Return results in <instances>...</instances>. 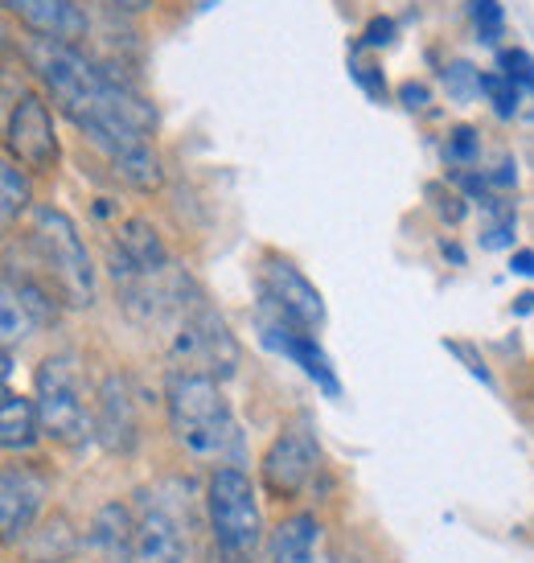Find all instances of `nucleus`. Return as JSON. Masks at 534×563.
<instances>
[{"label":"nucleus","mask_w":534,"mask_h":563,"mask_svg":"<svg viewBox=\"0 0 534 563\" xmlns=\"http://www.w3.org/2000/svg\"><path fill=\"white\" fill-rule=\"evenodd\" d=\"M21 58L30 63L33 79L46 87L54 108L94 144V153L108 161L120 181L141 194L160 189L165 173L153 144L157 115L115 70L54 37H25Z\"/></svg>","instance_id":"nucleus-1"},{"label":"nucleus","mask_w":534,"mask_h":563,"mask_svg":"<svg viewBox=\"0 0 534 563\" xmlns=\"http://www.w3.org/2000/svg\"><path fill=\"white\" fill-rule=\"evenodd\" d=\"M165 411H169V432L174 440L198 461H235L243 453L231 399L219 387V378L174 371L165 387Z\"/></svg>","instance_id":"nucleus-2"},{"label":"nucleus","mask_w":534,"mask_h":563,"mask_svg":"<svg viewBox=\"0 0 534 563\" xmlns=\"http://www.w3.org/2000/svg\"><path fill=\"white\" fill-rule=\"evenodd\" d=\"M205 518L219 563H255L264 548L259 489L238 465H219L205 482Z\"/></svg>","instance_id":"nucleus-3"},{"label":"nucleus","mask_w":534,"mask_h":563,"mask_svg":"<svg viewBox=\"0 0 534 563\" xmlns=\"http://www.w3.org/2000/svg\"><path fill=\"white\" fill-rule=\"evenodd\" d=\"M33 407L42 437L79 449L94 440V399H87V378L75 354H49L33 371Z\"/></svg>","instance_id":"nucleus-4"},{"label":"nucleus","mask_w":534,"mask_h":563,"mask_svg":"<svg viewBox=\"0 0 534 563\" xmlns=\"http://www.w3.org/2000/svg\"><path fill=\"white\" fill-rule=\"evenodd\" d=\"M30 243L37 264L46 272L49 288L75 305V309H87L94 305V267L91 255H87V243H82L79 227L66 219L63 210L54 206H37L30 219Z\"/></svg>","instance_id":"nucleus-5"},{"label":"nucleus","mask_w":534,"mask_h":563,"mask_svg":"<svg viewBox=\"0 0 534 563\" xmlns=\"http://www.w3.org/2000/svg\"><path fill=\"white\" fill-rule=\"evenodd\" d=\"M169 350L181 362V371L210 378H231L238 366V345L231 338V329L214 313V305L205 300V292L186 305V313L177 317L169 329Z\"/></svg>","instance_id":"nucleus-6"},{"label":"nucleus","mask_w":534,"mask_h":563,"mask_svg":"<svg viewBox=\"0 0 534 563\" xmlns=\"http://www.w3.org/2000/svg\"><path fill=\"white\" fill-rule=\"evenodd\" d=\"M255 292H259V309L264 313H276L300 329H313V333L325 325V300H321V292L283 255L267 251L264 260H259V267H255Z\"/></svg>","instance_id":"nucleus-7"},{"label":"nucleus","mask_w":534,"mask_h":563,"mask_svg":"<svg viewBox=\"0 0 534 563\" xmlns=\"http://www.w3.org/2000/svg\"><path fill=\"white\" fill-rule=\"evenodd\" d=\"M316 465H321L316 437L304 423H288L283 432H276V440L259 456V485H264L267 498L297 501L316 477Z\"/></svg>","instance_id":"nucleus-8"},{"label":"nucleus","mask_w":534,"mask_h":563,"mask_svg":"<svg viewBox=\"0 0 534 563\" xmlns=\"http://www.w3.org/2000/svg\"><path fill=\"white\" fill-rule=\"evenodd\" d=\"M4 157L16 161L30 173H54L58 169V132H54V115L42 95L21 91L9 103V120H4Z\"/></svg>","instance_id":"nucleus-9"},{"label":"nucleus","mask_w":534,"mask_h":563,"mask_svg":"<svg viewBox=\"0 0 534 563\" xmlns=\"http://www.w3.org/2000/svg\"><path fill=\"white\" fill-rule=\"evenodd\" d=\"M255 325H259V342H264L267 350H276L280 358H288L292 366H300L304 378L316 383V391H325L330 399L342 395L337 371H333L330 354L321 350L313 329H300V325H292V321H283V317H276V313H264V309L255 313Z\"/></svg>","instance_id":"nucleus-10"},{"label":"nucleus","mask_w":534,"mask_h":563,"mask_svg":"<svg viewBox=\"0 0 534 563\" xmlns=\"http://www.w3.org/2000/svg\"><path fill=\"white\" fill-rule=\"evenodd\" d=\"M94 440H99V449L115 456H127L141 444L136 395L124 375H108L94 391Z\"/></svg>","instance_id":"nucleus-11"},{"label":"nucleus","mask_w":534,"mask_h":563,"mask_svg":"<svg viewBox=\"0 0 534 563\" xmlns=\"http://www.w3.org/2000/svg\"><path fill=\"white\" fill-rule=\"evenodd\" d=\"M49 482L30 465H4L0 473V531L4 543L25 539L30 527L37 522L42 506H46Z\"/></svg>","instance_id":"nucleus-12"},{"label":"nucleus","mask_w":534,"mask_h":563,"mask_svg":"<svg viewBox=\"0 0 534 563\" xmlns=\"http://www.w3.org/2000/svg\"><path fill=\"white\" fill-rule=\"evenodd\" d=\"M136 563H186V527L157 494H144L136 515Z\"/></svg>","instance_id":"nucleus-13"},{"label":"nucleus","mask_w":534,"mask_h":563,"mask_svg":"<svg viewBox=\"0 0 534 563\" xmlns=\"http://www.w3.org/2000/svg\"><path fill=\"white\" fill-rule=\"evenodd\" d=\"M0 313H4V350H13L16 338H30L33 329L54 321V288L30 280V276L16 280V272L9 267L4 272V305H0Z\"/></svg>","instance_id":"nucleus-14"},{"label":"nucleus","mask_w":534,"mask_h":563,"mask_svg":"<svg viewBox=\"0 0 534 563\" xmlns=\"http://www.w3.org/2000/svg\"><path fill=\"white\" fill-rule=\"evenodd\" d=\"M4 9L33 33V37H54L66 46H82L91 37V21L75 0H4Z\"/></svg>","instance_id":"nucleus-15"},{"label":"nucleus","mask_w":534,"mask_h":563,"mask_svg":"<svg viewBox=\"0 0 534 563\" xmlns=\"http://www.w3.org/2000/svg\"><path fill=\"white\" fill-rule=\"evenodd\" d=\"M267 563H337L330 534H325V522L316 515H288L271 531Z\"/></svg>","instance_id":"nucleus-16"},{"label":"nucleus","mask_w":534,"mask_h":563,"mask_svg":"<svg viewBox=\"0 0 534 563\" xmlns=\"http://www.w3.org/2000/svg\"><path fill=\"white\" fill-rule=\"evenodd\" d=\"M87 555L91 563H136V515L108 501L87 527Z\"/></svg>","instance_id":"nucleus-17"},{"label":"nucleus","mask_w":534,"mask_h":563,"mask_svg":"<svg viewBox=\"0 0 534 563\" xmlns=\"http://www.w3.org/2000/svg\"><path fill=\"white\" fill-rule=\"evenodd\" d=\"M42 437V423H37V407L33 399L16 395L9 383H4V404H0V444L9 453H30Z\"/></svg>","instance_id":"nucleus-18"},{"label":"nucleus","mask_w":534,"mask_h":563,"mask_svg":"<svg viewBox=\"0 0 534 563\" xmlns=\"http://www.w3.org/2000/svg\"><path fill=\"white\" fill-rule=\"evenodd\" d=\"M0 189H4V202H0V214H4V227H13L25 210H30L33 194H30V177L21 173V165L16 161L4 157V165H0Z\"/></svg>","instance_id":"nucleus-19"},{"label":"nucleus","mask_w":534,"mask_h":563,"mask_svg":"<svg viewBox=\"0 0 534 563\" xmlns=\"http://www.w3.org/2000/svg\"><path fill=\"white\" fill-rule=\"evenodd\" d=\"M469 21L477 42H486V46H498L505 37V13L498 0H469Z\"/></svg>","instance_id":"nucleus-20"},{"label":"nucleus","mask_w":534,"mask_h":563,"mask_svg":"<svg viewBox=\"0 0 534 563\" xmlns=\"http://www.w3.org/2000/svg\"><path fill=\"white\" fill-rule=\"evenodd\" d=\"M481 91L489 95V103H493V111H498L502 120H510V115L519 111L522 91H519V87H514L510 79H505L502 70H498V75H481Z\"/></svg>","instance_id":"nucleus-21"},{"label":"nucleus","mask_w":534,"mask_h":563,"mask_svg":"<svg viewBox=\"0 0 534 563\" xmlns=\"http://www.w3.org/2000/svg\"><path fill=\"white\" fill-rule=\"evenodd\" d=\"M498 70H502L519 91H534V58L526 54V49H502Z\"/></svg>","instance_id":"nucleus-22"},{"label":"nucleus","mask_w":534,"mask_h":563,"mask_svg":"<svg viewBox=\"0 0 534 563\" xmlns=\"http://www.w3.org/2000/svg\"><path fill=\"white\" fill-rule=\"evenodd\" d=\"M378 66L375 63H361V49L354 46V54H349V75L366 87V95H375V99H387V82H382V75H375Z\"/></svg>","instance_id":"nucleus-23"},{"label":"nucleus","mask_w":534,"mask_h":563,"mask_svg":"<svg viewBox=\"0 0 534 563\" xmlns=\"http://www.w3.org/2000/svg\"><path fill=\"white\" fill-rule=\"evenodd\" d=\"M444 157L453 161V165H472V157H477V132L472 128H456L448 144H444Z\"/></svg>","instance_id":"nucleus-24"},{"label":"nucleus","mask_w":534,"mask_h":563,"mask_svg":"<svg viewBox=\"0 0 534 563\" xmlns=\"http://www.w3.org/2000/svg\"><path fill=\"white\" fill-rule=\"evenodd\" d=\"M391 37H394V21H391V16H375V21L366 25V33H361L358 46L361 49H378V46H387Z\"/></svg>","instance_id":"nucleus-25"},{"label":"nucleus","mask_w":534,"mask_h":563,"mask_svg":"<svg viewBox=\"0 0 534 563\" xmlns=\"http://www.w3.org/2000/svg\"><path fill=\"white\" fill-rule=\"evenodd\" d=\"M399 99H403L408 111H420V108H427V87L424 82H403V87H399Z\"/></svg>","instance_id":"nucleus-26"},{"label":"nucleus","mask_w":534,"mask_h":563,"mask_svg":"<svg viewBox=\"0 0 534 563\" xmlns=\"http://www.w3.org/2000/svg\"><path fill=\"white\" fill-rule=\"evenodd\" d=\"M514 272H522V276H534V255H531V251H519V255H514Z\"/></svg>","instance_id":"nucleus-27"},{"label":"nucleus","mask_w":534,"mask_h":563,"mask_svg":"<svg viewBox=\"0 0 534 563\" xmlns=\"http://www.w3.org/2000/svg\"><path fill=\"white\" fill-rule=\"evenodd\" d=\"M111 4H115V9H124V13H144L153 0H111Z\"/></svg>","instance_id":"nucleus-28"}]
</instances>
